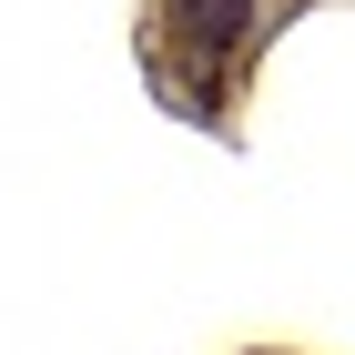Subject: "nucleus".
<instances>
[{"label":"nucleus","instance_id":"obj_1","mask_svg":"<svg viewBox=\"0 0 355 355\" xmlns=\"http://www.w3.org/2000/svg\"><path fill=\"white\" fill-rule=\"evenodd\" d=\"M173 51L193 61V71H223V61L244 51V31H254V0H173Z\"/></svg>","mask_w":355,"mask_h":355}]
</instances>
